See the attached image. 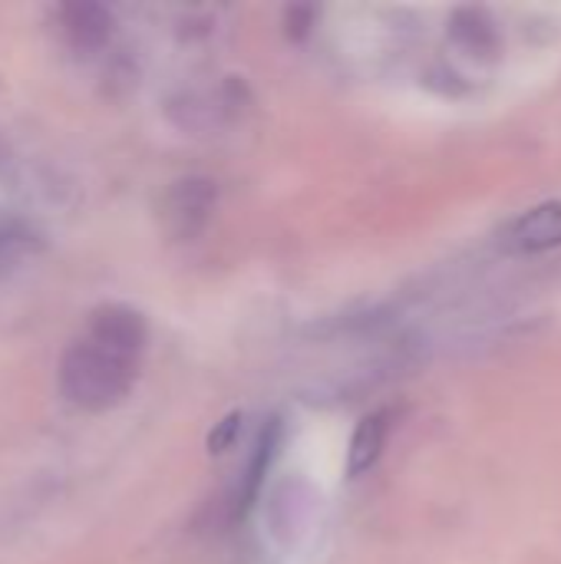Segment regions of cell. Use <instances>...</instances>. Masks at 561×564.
I'll return each mask as SVG.
<instances>
[{
	"label": "cell",
	"mask_w": 561,
	"mask_h": 564,
	"mask_svg": "<svg viewBox=\"0 0 561 564\" xmlns=\"http://www.w3.org/2000/svg\"><path fill=\"white\" fill-rule=\"evenodd\" d=\"M86 337L122 354L132 360H142V350L149 344V327L145 317L129 307V304H103L89 314V327Z\"/></svg>",
	"instance_id": "cell-4"
},
{
	"label": "cell",
	"mask_w": 561,
	"mask_h": 564,
	"mask_svg": "<svg viewBox=\"0 0 561 564\" xmlns=\"http://www.w3.org/2000/svg\"><path fill=\"white\" fill-rule=\"evenodd\" d=\"M278 440H281V426H278V420H271V423L261 430V440H258V446H255V456H251V463H248V469H245V476H241L235 496L228 499V519H231V522H235V519H245V512H248L251 502L258 499L261 482H265V476H268V466H271L274 456H278Z\"/></svg>",
	"instance_id": "cell-6"
},
{
	"label": "cell",
	"mask_w": 561,
	"mask_h": 564,
	"mask_svg": "<svg viewBox=\"0 0 561 564\" xmlns=\"http://www.w3.org/2000/svg\"><path fill=\"white\" fill-rule=\"evenodd\" d=\"M139 377V360L122 357L89 337L66 347L60 360V393L83 413H106L119 406Z\"/></svg>",
	"instance_id": "cell-1"
},
{
	"label": "cell",
	"mask_w": 561,
	"mask_h": 564,
	"mask_svg": "<svg viewBox=\"0 0 561 564\" xmlns=\"http://www.w3.org/2000/svg\"><path fill=\"white\" fill-rule=\"evenodd\" d=\"M60 26H63V36L69 40L73 50L93 53V50H103L109 43V36H112V13L103 3L79 0V3L60 7Z\"/></svg>",
	"instance_id": "cell-5"
},
{
	"label": "cell",
	"mask_w": 561,
	"mask_h": 564,
	"mask_svg": "<svg viewBox=\"0 0 561 564\" xmlns=\"http://www.w3.org/2000/svg\"><path fill=\"white\" fill-rule=\"evenodd\" d=\"M450 33H453V40H456L463 50H470V53H476V56H493V53L499 50L496 20H493L486 10H479V7H463V10H456L453 20H450Z\"/></svg>",
	"instance_id": "cell-8"
},
{
	"label": "cell",
	"mask_w": 561,
	"mask_h": 564,
	"mask_svg": "<svg viewBox=\"0 0 561 564\" xmlns=\"http://www.w3.org/2000/svg\"><path fill=\"white\" fill-rule=\"evenodd\" d=\"M390 410H377V413H367L357 430H354V440L347 446V476L350 479H360L367 476L380 456H384V446H387V436H390Z\"/></svg>",
	"instance_id": "cell-7"
},
{
	"label": "cell",
	"mask_w": 561,
	"mask_h": 564,
	"mask_svg": "<svg viewBox=\"0 0 561 564\" xmlns=\"http://www.w3.org/2000/svg\"><path fill=\"white\" fill-rule=\"evenodd\" d=\"M218 202V185L205 175H185L169 185L162 198V228L175 241H192L208 225Z\"/></svg>",
	"instance_id": "cell-2"
},
{
	"label": "cell",
	"mask_w": 561,
	"mask_h": 564,
	"mask_svg": "<svg viewBox=\"0 0 561 564\" xmlns=\"http://www.w3.org/2000/svg\"><path fill=\"white\" fill-rule=\"evenodd\" d=\"M40 251V235L30 221L0 212V278L13 268H20L26 258Z\"/></svg>",
	"instance_id": "cell-9"
},
{
	"label": "cell",
	"mask_w": 561,
	"mask_h": 564,
	"mask_svg": "<svg viewBox=\"0 0 561 564\" xmlns=\"http://www.w3.org/2000/svg\"><path fill=\"white\" fill-rule=\"evenodd\" d=\"M496 245L516 258L561 248V198L532 205L522 215H516L513 221H506L496 235Z\"/></svg>",
	"instance_id": "cell-3"
},
{
	"label": "cell",
	"mask_w": 561,
	"mask_h": 564,
	"mask_svg": "<svg viewBox=\"0 0 561 564\" xmlns=\"http://www.w3.org/2000/svg\"><path fill=\"white\" fill-rule=\"evenodd\" d=\"M314 10L311 7H291L288 10V36H304L311 30Z\"/></svg>",
	"instance_id": "cell-11"
},
{
	"label": "cell",
	"mask_w": 561,
	"mask_h": 564,
	"mask_svg": "<svg viewBox=\"0 0 561 564\" xmlns=\"http://www.w3.org/2000/svg\"><path fill=\"white\" fill-rule=\"evenodd\" d=\"M241 430V413H228L222 423H215V430L208 433V453L212 456H222L235 446V436Z\"/></svg>",
	"instance_id": "cell-10"
}]
</instances>
